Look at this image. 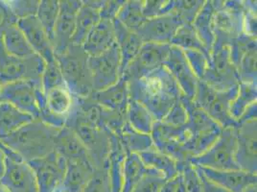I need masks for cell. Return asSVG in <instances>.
<instances>
[{
  "label": "cell",
  "mask_w": 257,
  "mask_h": 192,
  "mask_svg": "<svg viewBox=\"0 0 257 192\" xmlns=\"http://www.w3.org/2000/svg\"><path fill=\"white\" fill-rule=\"evenodd\" d=\"M257 118V102L251 104L250 106L246 108V111L244 112V114L242 115V117L239 118V120L237 121L238 124L240 123H244L246 121H251V120H256Z\"/></svg>",
  "instance_id": "cell-54"
},
{
  "label": "cell",
  "mask_w": 257,
  "mask_h": 192,
  "mask_svg": "<svg viewBox=\"0 0 257 192\" xmlns=\"http://www.w3.org/2000/svg\"><path fill=\"white\" fill-rule=\"evenodd\" d=\"M17 25L24 34L34 52L42 57L45 63L56 59L52 42L36 16L19 20Z\"/></svg>",
  "instance_id": "cell-21"
},
{
  "label": "cell",
  "mask_w": 257,
  "mask_h": 192,
  "mask_svg": "<svg viewBox=\"0 0 257 192\" xmlns=\"http://www.w3.org/2000/svg\"><path fill=\"white\" fill-rule=\"evenodd\" d=\"M41 84L44 93L56 87L65 86L64 77L56 59L51 62L45 63Z\"/></svg>",
  "instance_id": "cell-44"
},
{
  "label": "cell",
  "mask_w": 257,
  "mask_h": 192,
  "mask_svg": "<svg viewBox=\"0 0 257 192\" xmlns=\"http://www.w3.org/2000/svg\"><path fill=\"white\" fill-rule=\"evenodd\" d=\"M109 154L107 157V171L111 192H122L123 172L126 151L114 134L109 133Z\"/></svg>",
  "instance_id": "cell-28"
},
{
  "label": "cell",
  "mask_w": 257,
  "mask_h": 192,
  "mask_svg": "<svg viewBox=\"0 0 257 192\" xmlns=\"http://www.w3.org/2000/svg\"><path fill=\"white\" fill-rule=\"evenodd\" d=\"M0 40L5 51L16 58L26 59L36 54L17 23L12 24L1 33Z\"/></svg>",
  "instance_id": "cell-32"
},
{
  "label": "cell",
  "mask_w": 257,
  "mask_h": 192,
  "mask_svg": "<svg viewBox=\"0 0 257 192\" xmlns=\"http://www.w3.org/2000/svg\"><path fill=\"white\" fill-rule=\"evenodd\" d=\"M31 166L39 192H56L61 186L66 169V160L55 151L47 156L28 161Z\"/></svg>",
  "instance_id": "cell-15"
},
{
  "label": "cell",
  "mask_w": 257,
  "mask_h": 192,
  "mask_svg": "<svg viewBox=\"0 0 257 192\" xmlns=\"http://www.w3.org/2000/svg\"><path fill=\"white\" fill-rule=\"evenodd\" d=\"M238 85L228 90L219 91L200 80L193 102L204 110L209 118H212L222 128H235L238 123L231 118L229 109L231 102L237 95Z\"/></svg>",
  "instance_id": "cell-6"
},
{
  "label": "cell",
  "mask_w": 257,
  "mask_h": 192,
  "mask_svg": "<svg viewBox=\"0 0 257 192\" xmlns=\"http://www.w3.org/2000/svg\"><path fill=\"white\" fill-rule=\"evenodd\" d=\"M5 161H6V155L2 147V143L0 141V177L2 176L5 169Z\"/></svg>",
  "instance_id": "cell-55"
},
{
  "label": "cell",
  "mask_w": 257,
  "mask_h": 192,
  "mask_svg": "<svg viewBox=\"0 0 257 192\" xmlns=\"http://www.w3.org/2000/svg\"><path fill=\"white\" fill-rule=\"evenodd\" d=\"M148 175H161L160 172L147 167L136 153H127L124 162L123 172V187L122 192H131L133 188Z\"/></svg>",
  "instance_id": "cell-31"
},
{
  "label": "cell",
  "mask_w": 257,
  "mask_h": 192,
  "mask_svg": "<svg viewBox=\"0 0 257 192\" xmlns=\"http://www.w3.org/2000/svg\"><path fill=\"white\" fill-rule=\"evenodd\" d=\"M166 179L161 175H148L140 180L131 192H160Z\"/></svg>",
  "instance_id": "cell-51"
},
{
  "label": "cell",
  "mask_w": 257,
  "mask_h": 192,
  "mask_svg": "<svg viewBox=\"0 0 257 192\" xmlns=\"http://www.w3.org/2000/svg\"><path fill=\"white\" fill-rule=\"evenodd\" d=\"M139 155L147 167L160 172L166 180L171 179L179 174L178 161L161 153L156 147L144 151Z\"/></svg>",
  "instance_id": "cell-33"
},
{
  "label": "cell",
  "mask_w": 257,
  "mask_h": 192,
  "mask_svg": "<svg viewBox=\"0 0 257 192\" xmlns=\"http://www.w3.org/2000/svg\"><path fill=\"white\" fill-rule=\"evenodd\" d=\"M126 153L140 154L155 147L151 135L142 134L133 128L128 122L125 123L120 134L116 136Z\"/></svg>",
  "instance_id": "cell-35"
},
{
  "label": "cell",
  "mask_w": 257,
  "mask_h": 192,
  "mask_svg": "<svg viewBox=\"0 0 257 192\" xmlns=\"http://www.w3.org/2000/svg\"><path fill=\"white\" fill-rule=\"evenodd\" d=\"M183 52L188 64L192 68L193 72L199 80H202L208 67L210 58L207 55L198 50H184Z\"/></svg>",
  "instance_id": "cell-47"
},
{
  "label": "cell",
  "mask_w": 257,
  "mask_h": 192,
  "mask_svg": "<svg viewBox=\"0 0 257 192\" xmlns=\"http://www.w3.org/2000/svg\"><path fill=\"white\" fill-rule=\"evenodd\" d=\"M215 8L212 0L204 1V6L192 22L193 28L206 50L211 52L215 42Z\"/></svg>",
  "instance_id": "cell-29"
},
{
  "label": "cell",
  "mask_w": 257,
  "mask_h": 192,
  "mask_svg": "<svg viewBox=\"0 0 257 192\" xmlns=\"http://www.w3.org/2000/svg\"><path fill=\"white\" fill-rule=\"evenodd\" d=\"M187 118L188 116H187L186 109L182 104L180 98V100L173 105V107L170 109V111L167 113V115L164 117L161 122L174 127H181L186 124Z\"/></svg>",
  "instance_id": "cell-50"
},
{
  "label": "cell",
  "mask_w": 257,
  "mask_h": 192,
  "mask_svg": "<svg viewBox=\"0 0 257 192\" xmlns=\"http://www.w3.org/2000/svg\"><path fill=\"white\" fill-rule=\"evenodd\" d=\"M89 97L107 110L127 114L130 99L128 81L121 77L114 85L102 90L93 91Z\"/></svg>",
  "instance_id": "cell-25"
},
{
  "label": "cell",
  "mask_w": 257,
  "mask_h": 192,
  "mask_svg": "<svg viewBox=\"0 0 257 192\" xmlns=\"http://www.w3.org/2000/svg\"><path fill=\"white\" fill-rule=\"evenodd\" d=\"M82 192H111L107 168L96 169Z\"/></svg>",
  "instance_id": "cell-49"
},
{
  "label": "cell",
  "mask_w": 257,
  "mask_h": 192,
  "mask_svg": "<svg viewBox=\"0 0 257 192\" xmlns=\"http://www.w3.org/2000/svg\"><path fill=\"white\" fill-rule=\"evenodd\" d=\"M88 58L83 46L75 44H70L64 53L56 56L64 85L73 97H87L93 92Z\"/></svg>",
  "instance_id": "cell-4"
},
{
  "label": "cell",
  "mask_w": 257,
  "mask_h": 192,
  "mask_svg": "<svg viewBox=\"0 0 257 192\" xmlns=\"http://www.w3.org/2000/svg\"><path fill=\"white\" fill-rule=\"evenodd\" d=\"M126 118L127 122L133 128L146 135L152 134L154 125L157 122L147 108L131 98L128 99Z\"/></svg>",
  "instance_id": "cell-37"
},
{
  "label": "cell",
  "mask_w": 257,
  "mask_h": 192,
  "mask_svg": "<svg viewBox=\"0 0 257 192\" xmlns=\"http://www.w3.org/2000/svg\"><path fill=\"white\" fill-rule=\"evenodd\" d=\"M151 137L154 145L161 153L179 162L190 161V143L192 134L187 125L174 127L157 121Z\"/></svg>",
  "instance_id": "cell-8"
},
{
  "label": "cell",
  "mask_w": 257,
  "mask_h": 192,
  "mask_svg": "<svg viewBox=\"0 0 257 192\" xmlns=\"http://www.w3.org/2000/svg\"><path fill=\"white\" fill-rule=\"evenodd\" d=\"M124 2L125 0H105L103 7L99 12L101 19L113 21Z\"/></svg>",
  "instance_id": "cell-52"
},
{
  "label": "cell",
  "mask_w": 257,
  "mask_h": 192,
  "mask_svg": "<svg viewBox=\"0 0 257 192\" xmlns=\"http://www.w3.org/2000/svg\"><path fill=\"white\" fill-rule=\"evenodd\" d=\"M170 45L177 46L182 50H198L207 55L210 58V54L206 50L204 44L197 36L193 28L192 24H182L172 39Z\"/></svg>",
  "instance_id": "cell-40"
},
{
  "label": "cell",
  "mask_w": 257,
  "mask_h": 192,
  "mask_svg": "<svg viewBox=\"0 0 257 192\" xmlns=\"http://www.w3.org/2000/svg\"><path fill=\"white\" fill-rule=\"evenodd\" d=\"M93 91L117 83L121 75V56L116 43L104 53L88 58Z\"/></svg>",
  "instance_id": "cell-13"
},
{
  "label": "cell",
  "mask_w": 257,
  "mask_h": 192,
  "mask_svg": "<svg viewBox=\"0 0 257 192\" xmlns=\"http://www.w3.org/2000/svg\"><path fill=\"white\" fill-rule=\"evenodd\" d=\"M246 13L243 20V33L253 39L257 37L256 1H244Z\"/></svg>",
  "instance_id": "cell-48"
},
{
  "label": "cell",
  "mask_w": 257,
  "mask_h": 192,
  "mask_svg": "<svg viewBox=\"0 0 257 192\" xmlns=\"http://www.w3.org/2000/svg\"><path fill=\"white\" fill-rule=\"evenodd\" d=\"M2 147L6 155V161L0 183L5 191L39 192L34 171L28 162L3 143Z\"/></svg>",
  "instance_id": "cell-12"
},
{
  "label": "cell",
  "mask_w": 257,
  "mask_h": 192,
  "mask_svg": "<svg viewBox=\"0 0 257 192\" xmlns=\"http://www.w3.org/2000/svg\"><path fill=\"white\" fill-rule=\"evenodd\" d=\"M44 95L45 107L43 109L47 110L49 113L57 117L67 118L71 108L73 106V96L66 88V86L53 88L44 93Z\"/></svg>",
  "instance_id": "cell-36"
},
{
  "label": "cell",
  "mask_w": 257,
  "mask_h": 192,
  "mask_svg": "<svg viewBox=\"0 0 257 192\" xmlns=\"http://www.w3.org/2000/svg\"><path fill=\"white\" fill-rule=\"evenodd\" d=\"M170 44L144 43L140 52L130 63L123 76L127 81L139 79L164 65L170 51Z\"/></svg>",
  "instance_id": "cell-14"
},
{
  "label": "cell",
  "mask_w": 257,
  "mask_h": 192,
  "mask_svg": "<svg viewBox=\"0 0 257 192\" xmlns=\"http://www.w3.org/2000/svg\"><path fill=\"white\" fill-rule=\"evenodd\" d=\"M64 126L70 129L85 145L96 169L107 168L110 147L109 132L90 122L74 104Z\"/></svg>",
  "instance_id": "cell-3"
},
{
  "label": "cell",
  "mask_w": 257,
  "mask_h": 192,
  "mask_svg": "<svg viewBox=\"0 0 257 192\" xmlns=\"http://www.w3.org/2000/svg\"><path fill=\"white\" fill-rule=\"evenodd\" d=\"M18 20L13 15L6 1H0V35L7 27L16 24Z\"/></svg>",
  "instance_id": "cell-53"
},
{
  "label": "cell",
  "mask_w": 257,
  "mask_h": 192,
  "mask_svg": "<svg viewBox=\"0 0 257 192\" xmlns=\"http://www.w3.org/2000/svg\"><path fill=\"white\" fill-rule=\"evenodd\" d=\"M175 0H146L143 3V15L149 20L173 13Z\"/></svg>",
  "instance_id": "cell-45"
},
{
  "label": "cell",
  "mask_w": 257,
  "mask_h": 192,
  "mask_svg": "<svg viewBox=\"0 0 257 192\" xmlns=\"http://www.w3.org/2000/svg\"><path fill=\"white\" fill-rule=\"evenodd\" d=\"M112 23L115 32L116 45L121 56V75L123 76L127 66L139 54L144 43L141 41L137 33L128 30L116 19L112 21Z\"/></svg>",
  "instance_id": "cell-26"
},
{
  "label": "cell",
  "mask_w": 257,
  "mask_h": 192,
  "mask_svg": "<svg viewBox=\"0 0 257 192\" xmlns=\"http://www.w3.org/2000/svg\"><path fill=\"white\" fill-rule=\"evenodd\" d=\"M44 67L45 61L37 54L20 59L7 53L0 40V86L20 80L42 85Z\"/></svg>",
  "instance_id": "cell-10"
},
{
  "label": "cell",
  "mask_w": 257,
  "mask_h": 192,
  "mask_svg": "<svg viewBox=\"0 0 257 192\" xmlns=\"http://www.w3.org/2000/svg\"><path fill=\"white\" fill-rule=\"evenodd\" d=\"M60 11L59 0H42L40 1L37 18L44 30L47 33L51 42L53 39L54 28Z\"/></svg>",
  "instance_id": "cell-41"
},
{
  "label": "cell",
  "mask_w": 257,
  "mask_h": 192,
  "mask_svg": "<svg viewBox=\"0 0 257 192\" xmlns=\"http://www.w3.org/2000/svg\"><path fill=\"white\" fill-rule=\"evenodd\" d=\"M96 170L91 161L68 160L64 180L56 192H82Z\"/></svg>",
  "instance_id": "cell-23"
},
{
  "label": "cell",
  "mask_w": 257,
  "mask_h": 192,
  "mask_svg": "<svg viewBox=\"0 0 257 192\" xmlns=\"http://www.w3.org/2000/svg\"><path fill=\"white\" fill-rule=\"evenodd\" d=\"M130 98L140 103L161 121L182 92L171 73L163 65L139 79L128 80Z\"/></svg>",
  "instance_id": "cell-1"
},
{
  "label": "cell",
  "mask_w": 257,
  "mask_h": 192,
  "mask_svg": "<svg viewBox=\"0 0 257 192\" xmlns=\"http://www.w3.org/2000/svg\"><path fill=\"white\" fill-rule=\"evenodd\" d=\"M6 2L18 21L37 16L40 5V0H12Z\"/></svg>",
  "instance_id": "cell-46"
},
{
  "label": "cell",
  "mask_w": 257,
  "mask_h": 192,
  "mask_svg": "<svg viewBox=\"0 0 257 192\" xmlns=\"http://www.w3.org/2000/svg\"><path fill=\"white\" fill-rule=\"evenodd\" d=\"M197 167L205 179L228 192H244L248 186L256 184V174L243 170H215L201 166Z\"/></svg>",
  "instance_id": "cell-22"
},
{
  "label": "cell",
  "mask_w": 257,
  "mask_h": 192,
  "mask_svg": "<svg viewBox=\"0 0 257 192\" xmlns=\"http://www.w3.org/2000/svg\"><path fill=\"white\" fill-rule=\"evenodd\" d=\"M164 66L171 73L173 78L180 86L182 94L193 100L200 80L193 72L183 50L177 46L171 45Z\"/></svg>",
  "instance_id": "cell-19"
},
{
  "label": "cell",
  "mask_w": 257,
  "mask_h": 192,
  "mask_svg": "<svg viewBox=\"0 0 257 192\" xmlns=\"http://www.w3.org/2000/svg\"><path fill=\"white\" fill-rule=\"evenodd\" d=\"M182 25V22L176 15L169 14L147 20L137 34L143 43L170 44L175 34Z\"/></svg>",
  "instance_id": "cell-20"
},
{
  "label": "cell",
  "mask_w": 257,
  "mask_h": 192,
  "mask_svg": "<svg viewBox=\"0 0 257 192\" xmlns=\"http://www.w3.org/2000/svg\"><path fill=\"white\" fill-rule=\"evenodd\" d=\"M116 43L112 21L101 19L83 43V48L89 57L104 53Z\"/></svg>",
  "instance_id": "cell-24"
},
{
  "label": "cell",
  "mask_w": 257,
  "mask_h": 192,
  "mask_svg": "<svg viewBox=\"0 0 257 192\" xmlns=\"http://www.w3.org/2000/svg\"><path fill=\"white\" fill-rule=\"evenodd\" d=\"M255 102H257V84H246L240 82L238 85L237 95L230 104L229 114L231 118L238 121L246 108Z\"/></svg>",
  "instance_id": "cell-39"
},
{
  "label": "cell",
  "mask_w": 257,
  "mask_h": 192,
  "mask_svg": "<svg viewBox=\"0 0 257 192\" xmlns=\"http://www.w3.org/2000/svg\"><path fill=\"white\" fill-rule=\"evenodd\" d=\"M82 2L83 4L77 14L75 31L72 37V44L75 45H83L88 34L101 20L99 10L87 5L84 1Z\"/></svg>",
  "instance_id": "cell-34"
},
{
  "label": "cell",
  "mask_w": 257,
  "mask_h": 192,
  "mask_svg": "<svg viewBox=\"0 0 257 192\" xmlns=\"http://www.w3.org/2000/svg\"><path fill=\"white\" fill-rule=\"evenodd\" d=\"M257 45L250 47L237 64L236 69L241 83L257 84Z\"/></svg>",
  "instance_id": "cell-42"
},
{
  "label": "cell",
  "mask_w": 257,
  "mask_h": 192,
  "mask_svg": "<svg viewBox=\"0 0 257 192\" xmlns=\"http://www.w3.org/2000/svg\"><path fill=\"white\" fill-rule=\"evenodd\" d=\"M204 4V0H175L172 14L176 15L182 24H192Z\"/></svg>",
  "instance_id": "cell-43"
},
{
  "label": "cell",
  "mask_w": 257,
  "mask_h": 192,
  "mask_svg": "<svg viewBox=\"0 0 257 192\" xmlns=\"http://www.w3.org/2000/svg\"><path fill=\"white\" fill-rule=\"evenodd\" d=\"M42 85L31 81L20 80L0 86V102H6L31 117L39 118L37 100L38 89ZM43 88V87H42Z\"/></svg>",
  "instance_id": "cell-16"
},
{
  "label": "cell",
  "mask_w": 257,
  "mask_h": 192,
  "mask_svg": "<svg viewBox=\"0 0 257 192\" xmlns=\"http://www.w3.org/2000/svg\"><path fill=\"white\" fill-rule=\"evenodd\" d=\"M257 120L246 121L236 127L235 161L240 170L257 173Z\"/></svg>",
  "instance_id": "cell-18"
},
{
  "label": "cell",
  "mask_w": 257,
  "mask_h": 192,
  "mask_svg": "<svg viewBox=\"0 0 257 192\" xmlns=\"http://www.w3.org/2000/svg\"><path fill=\"white\" fill-rule=\"evenodd\" d=\"M143 0L125 1L116 16V20L133 32L137 33L147 21L143 15Z\"/></svg>",
  "instance_id": "cell-38"
},
{
  "label": "cell",
  "mask_w": 257,
  "mask_h": 192,
  "mask_svg": "<svg viewBox=\"0 0 257 192\" xmlns=\"http://www.w3.org/2000/svg\"><path fill=\"white\" fill-rule=\"evenodd\" d=\"M244 192H256V184H252L248 186Z\"/></svg>",
  "instance_id": "cell-56"
},
{
  "label": "cell",
  "mask_w": 257,
  "mask_h": 192,
  "mask_svg": "<svg viewBox=\"0 0 257 192\" xmlns=\"http://www.w3.org/2000/svg\"><path fill=\"white\" fill-rule=\"evenodd\" d=\"M0 185H1V183H0Z\"/></svg>",
  "instance_id": "cell-57"
},
{
  "label": "cell",
  "mask_w": 257,
  "mask_h": 192,
  "mask_svg": "<svg viewBox=\"0 0 257 192\" xmlns=\"http://www.w3.org/2000/svg\"><path fill=\"white\" fill-rule=\"evenodd\" d=\"M54 151L66 161L86 160L92 162L85 145L70 129L65 126L60 129L56 136Z\"/></svg>",
  "instance_id": "cell-27"
},
{
  "label": "cell",
  "mask_w": 257,
  "mask_h": 192,
  "mask_svg": "<svg viewBox=\"0 0 257 192\" xmlns=\"http://www.w3.org/2000/svg\"><path fill=\"white\" fill-rule=\"evenodd\" d=\"M202 81L219 91L228 90L239 85V76L231 62L228 45L213 44L208 67Z\"/></svg>",
  "instance_id": "cell-11"
},
{
  "label": "cell",
  "mask_w": 257,
  "mask_h": 192,
  "mask_svg": "<svg viewBox=\"0 0 257 192\" xmlns=\"http://www.w3.org/2000/svg\"><path fill=\"white\" fill-rule=\"evenodd\" d=\"M212 4L215 8L214 43L229 46L243 34L245 3L239 0H212Z\"/></svg>",
  "instance_id": "cell-7"
},
{
  "label": "cell",
  "mask_w": 257,
  "mask_h": 192,
  "mask_svg": "<svg viewBox=\"0 0 257 192\" xmlns=\"http://www.w3.org/2000/svg\"><path fill=\"white\" fill-rule=\"evenodd\" d=\"M59 2L60 11L52 39L55 57L64 53L70 44H72L77 14L83 4L82 0H62Z\"/></svg>",
  "instance_id": "cell-17"
},
{
  "label": "cell",
  "mask_w": 257,
  "mask_h": 192,
  "mask_svg": "<svg viewBox=\"0 0 257 192\" xmlns=\"http://www.w3.org/2000/svg\"><path fill=\"white\" fill-rule=\"evenodd\" d=\"M35 118L6 102H0V140L10 137Z\"/></svg>",
  "instance_id": "cell-30"
},
{
  "label": "cell",
  "mask_w": 257,
  "mask_h": 192,
  "mask_svg": "<svg viewBox=\"0 0 257 192\" xmlns=\"http://www.w3.org/2000/svg\"><path fill=\"white\" fill-rule=\"evenodd\" d=\"M59 130L39 119H34L10 137L0 141L28 162L54 152L55 139Z\"/></svg>",
  "instance_id": "cell-2"
},
{
  "label": "cell",
  "mask_w": 257,
  "mask_h": 192,
  "mask_svg": "<svg viewBox=\"0 0 257 192\" xmlns=\"http://www.w3.org/2000/svg\"><path fill=\"white\" fill-rule=\"evenodd\" d=\"M181 101L187 112L186 125L192 134L190 143L191 159L202 155L219 138L223 128L198 107L191 99L182 94Z\"/></svg>",
  "instance_id": "cell-5"
},
{
  "label": "cell",
  "mask_w": 257,
  "mask_h": 192,
  "mask_svg": "<svg viewBox=\"0 0 257 192\" xmlns=\"http://www.w3.org/2000/svg\"><path fill=\"white\" fill-rule=\"evenodd\" d=\"M236 127L224 128L214 143L190 162L215 170H240L235 161Z\"/></svg>",
  "instance_id": "cell-9"
}]
</instances>
